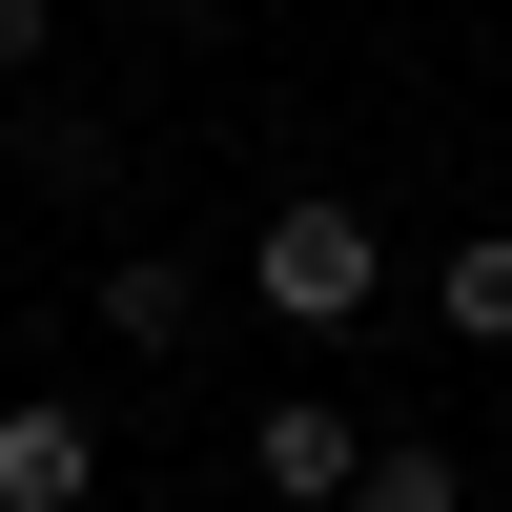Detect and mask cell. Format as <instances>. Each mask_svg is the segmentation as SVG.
I'll return each mask as SVG.
<instances>
[{"label": "cell", "instance_id": "cell-1", "mask_svg": "<svg viewBox=\"0 0 512 512\" xmlns=\"http://www.w3.org/2000/svg\"><path fill=\"white\" fill-rule=\"evenodd\" d=\"M246 287H267L287 328H369V308H390V246H369V205L287 185V205H267V246H246Z\"/></svg>", "mask_w": 512, "mask_h": 512}, {"label": "cell", "instance_id": "cell-2", "mask_svg": "<svg viewBox=\"0 0 512 512\" xmlns=\"http://www.w3.org/2000/svg\"><path fill=\"white\" fill-rule=\"evenodd\" d=\"M246 472H267V512H349V472H369V410H328V390H267Z\"/></svg>", "mask_w": 512, "mask_h": 512}, {"label": "cell", "instance_id": "cell-3", "mask_svg": "<svg viewBox=\"0 0 512 512\" xmlns=\"http://www.w3.org/2000/svg\"><path fill=\"white\" fill-rule=\"evenodd\" d=\"M0 512H103V431L62 390H0Z\"/></svg>", "mask_w": 512, "mask_h": 512}, {"label": "cell", "instance_id": "cell-4", "mask_svg": "<svg viewBox=\"0 0 512 512\" xmlns=\"http://www.w3.org/2000/svg\"><path fill=\"white\" fill-rule=\"evenodd\" d=\"M103 328H123V349H205V267L123 246V267H103Z\"/></svg>", "mask_w": 512, "mask_h": 512}, {"label": "cell", "instance_id": "cell-5", "mask_svg": "<svg viewBox=\"0 0 512 512\" xmlns=\"http://www.w3.org/2000/svg\"><path fill=\"white\" fill-rule=\"evenodd\" d=\"M349 512H472V451H451V431H369Z\"/></svg>", "mask_w": 512, "mask_h": 512}, {"label": "cell", "instance_id": "cell-6", "mask_svg": "<svg viewBox=\"0 0 512 512\" xmlns=\"http://www.w3.org/2000/svg\"><path fill=\"white\" fill-rule=\"evenodd\" d=\"M431 308L472 328V349H512V226H472V246H451V267H431Z\"/></svg>", "mask_w": 512, "mask_h": 512}, {"label": "cell", "instance_id": "cell-7", "mask_svg": "<svg viewBox=\"0 0 512 512\" xmlns=\"http://www.w3.org/2000/svg\"><path fill=\"white\" fill-rule=\"evenodd\" d=\"M41 41H62V0H0V82H41Z\"/></svg>", "mask_w": 512, "mask_h": 512}, {"label": "cell", "instance_id": "cell-8", "mask_svg": "<svg viewBox=\"0 0 512 512\" xmlns=\"http://www.w3.org/2000/svg\"><path fill=\"white\" fill-rule=\"evenodd\" d=\"M0 246H21V185H0Z\"/></svg>", "mask_w": 512, "mask_h": 512}]
</instances>
